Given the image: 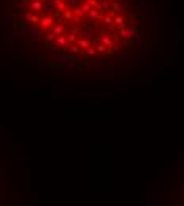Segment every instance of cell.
<instances>
[{"mask_svg":"<svg viewBox=\"0 0 184 206\" xmlns=\"http://www.w3.org/2000/svg\"><path fill=\"white\" fill-rule=\"evenodd\" d=\"M3 10L14 43L48 63L103 68L141 38L137 0H5Z\"/></svg>","mask_w":184,"mask_h":206,"instance_id":"1","label":"cell"}]
</instances>
